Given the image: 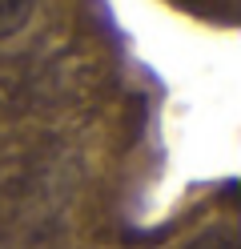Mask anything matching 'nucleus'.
Returning <instances> with one entry per match:
<instances>
[{
    "label": "nucleus",
    "instance_id": "1",
    "mask_svg": "<svg viewBox=\"0 0 241 249\" xmlns=\"http://www.w3.org/2000/svg\"><path fill=\"white\" fill-rule=\"evenodd\" d=\"M37 0H0V36H16L28 24Z\"/></svg>",
    "mask_w": 241,
    "mask_h": 249
},
{
    "label": "nucleus",
    "instance_id": "2",
    "mask_svg": "<svg viewBox=\"0 0 241 249\" xmlns=\"http://www.w3.org/2000/svg\"><path fill=\"white\" fill-rule=\"evenodd\" d=\"M185 249H237V233L229 225H217V229H205L201 237H193Z\"/></svg>",
    "mask_w": 241,
    "mask_h": 249
}]
</instances>
